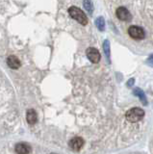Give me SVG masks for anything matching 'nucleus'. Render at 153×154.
Here are the masks:
<instances>
[{"label":"nucleus","instance_id":"1","mask_svg":"<svg viewBox=\"0 0 153 154\" xmlns=\"http://www.w3.org/2000/svg\"><path fill=\"white\" fill-rule=\"evenodd\" d=\"M69 14H70L71 17L74 18L75 20H77L81 25H87L88 24V18L81 9L72 6L69 9Z\"/></svg>","mask_w":153,"mask_h":154},{"label":"nucleus","instance_id":"2","mask_svg":"<svg viewBox=\"0 0 153 154\" xmlns=\"http://www.w3.org/2000/svg\"><path fill=\"white\" fill-rule=\"evenodd\" d=\"M145 117V111L141 108H132L130 110H128L125 114V118L128 122H137Z\"/></svg>","mask_w":153,"mask_h":154},{"label":"nucleus","instance_id":"3","mask_svg":"<svg viewBox=\"0 0 153 154\" xmlns=\"http://www.w3.org/2000/svg\"><path fill=\"white\" fill-rule=\"evenodd\" d=\"M128 34L134 40H142L145 36V33L142 27H139L136 25L130 26L128 29Z\"/></svg>","mask_w":153,"mask_h":154},{"label":"nucleus","instance_id":"4","mask_svg":"<svg viewBox=\"0 0 153 154\" xmlns=\"http://www.w3.org/2000/svg\"><path fill=\"white\" fill-rule=\"evenodd\" d=\"M86 55H87L88 59L92 63H94V64L98 63L100 61V58H101L99 51L96 49V48H93V47L88 48L87 51H86Z\"/></svg>","mask_w":153,"mask_h":154},{"label":"nucleus","instance_id":"5","mask_svg":"<svg viewBox=\"0 0 153 154\" xmlns=\"http://www.w3.org/2000/svg\"><path fill=\"white\" fill-rule=\"evenodd\" d=\"M116 14H117V17L122 21H129V20H131V18H132L130 12H129L125 7H122V6L118 7L117 9Z\"/></svg>","mask_w":153,"mask_h":154},{"label":"nucleus","instance_id":"6","mask_svg":"<svg viewBox=\"0 0 153 154\" xmlns=\"http://www.w3.org/2000/svg\"><path fill=\"white\" fill-rule=\"evenodd\" d=\"M69 147L74 151H78L84 146V140L80 137H74L69 142Z\"/></svg>","mask_w":153,"mask_h":154},{"label":"nucleus","instance_id":"7","mask_svg":"<svg viewBox=\"0 0 153 154\" xmlns=\"http://www.w3.org/2000/svg\"><path fill=\"white\" fill-rule=\"evenodd\" d=\"M7 65L10 66L12 69H20L21 66L20 61L18 60V58H17L14 55H11L7 58Z\"/></svg>","mask_w":153,"mask_h":154},{"label":"nucleus","instance_id":"8","mask_svg":"<svg viewBox=\"0 0 153 154\" xmlns=\"http://www.w3.org/2000/svg\"><path fill=\"white\" fill-rule=\"evenodd\" d=\"M15 150L17 154H29L31 152V147L27 143H20L16 146Z\"/></svg>","mask_w":153,"mask_h":154},{"label":"nucleus","instance_id":"9","mask_svg":"<svg viewBox=\"0 0 153 154\" xmlns=\"http://www.w3.org/2000/svg\"><path fill=\"white\" fill-rule=\"evenodd\" d=\"M26 119H27L28 123H30V124L36 123L37 120H38V115L36 113V111L33 110V109L28 110L27 113H26Z\"/></svg>","mask_w":153,"mask_h":154},{"label":"nucleus","instance_id":"10","mask_svg":"<svg viewBox=\"0 0 153 154\" xmlns=\"http://www.w3.org/2000/svg\"><path fill=\"white\" fill-rule=\"evenodd\" d=\"M95 24H96L97 28L100 31H103L105 29V23H104V18L103 17H98L95 21Z\"/></svg>","mask_w":153,"mask_h":154},{"label":"nucleus","instance_id":"11","mask_svg":"<svg viewBox=\"0 0 153 154\" xmlns=\"http://www.w3.org/2000/svg\"><path fill=\"white\" fill-rule=\"evenodd\" d=\"M104 50H105V54H106L107 58L110 56V48H109V42L105 41L104 42Z\"/></svg>","mask_w":153,"mask_h":154},{"label":"nucleus","instance_id":"12","mask_svg":"<svg viewBox=\"0 0 153 154\" xmlns=\"http://www.w3.org/2000/svg\"><path fill=\"white\" fill-rule=\"evenodd\" d=\"M83 4H84L85 8L87 9L90 13H92V12H93V10H92V8H93V4H92V2H90V1H85V2H83Z\"/></svg>","mask_w":153,"mask_h":154},{"label":"nucleus","instance_id":"13","mask_svg":"<svg viewBox=\"0 0 153 154\" xmlns=\"http://www.w3.org/2000/svg\"><path fill=\"white\" fill-rule=\"evenodd\" d=\"M52 154H55V153H52Z\"/></svg>","mask_w":153,"mask_h":154}]
</instances>
